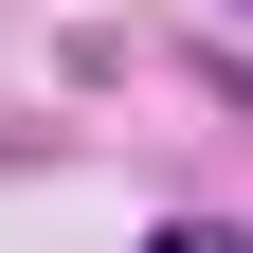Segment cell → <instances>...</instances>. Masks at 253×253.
Here are the masks:
<instances>
[{
	"mask_svg": "<svg viewBox=\"0 0 253 253\" xmlns=\"http://www.w3.org/2000/svg\"><path fill=\"white\" fill-rule=\"evenodd\" d=\"M145 253H253V235H235V217H181V235H145Z\"/></svg>",
	"mask_w": 253,
	"mask_h": 253,
	"instance_id": "obj_1",
	"label": "cell"
}]
</instances>
